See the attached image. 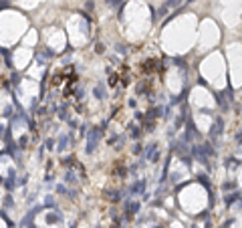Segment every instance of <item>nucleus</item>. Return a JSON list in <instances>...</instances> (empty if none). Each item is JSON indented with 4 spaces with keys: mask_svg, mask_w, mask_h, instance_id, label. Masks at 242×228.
<instances>
[{
    "mask_svg": "<svg viewBox=\"0 0 242 228\" xmlns=\"http://www.w3.org/2000/svg\"><path fill=\"white\" fill-rule=\"evenodd\" d=\"M99 139H101V131L99 129H91L89 131V137H87V153H93L95 149H97V143H99Z\"/></svg>",
    "mask_w": 242,
    "mask_h": 228,
    "instance_id": "nucleus-1",
    "label": "nucleus"
},
{
    "mask_svg": "<svg viewBox=\"0 0 242 228\" xmlns=\"http://www.w3.org/2000/svg\"><path fill=\"white\" fill-rule=\"evenodd\" d=\"M143 188H145V182H137L131 186V194H139V192H143Z\"/></svg>",
    "mask_w": 242,
    "mask_h": 228,
    "instance_id": "nucleus-2",
    "label": "nucleus"
},
{
    "mask_svg": "<svg viewBox=\"0 0 242 228\" xmlns=\"http://www.w3.org/2000/svg\"><path fill=\"white\" fill-rule=\"evenodd\" d=\"M65 145H67V135H61V137H59V145H57V151H63V149H65Z\"/></svg>",
    "mask_w": 242,
    "mask_h": 228,
    "instance_id": "nucleus-3",
    "label": "nucleus"
},
{
    "mask_svg": "<svg viewBox=\"0 0 242 228\" xmlns=\"http://www.w3.org/2000/svg\"><path fill=\"white\" fill-rule=\"evenodd\" d=\"M95 97H97V99H105V91H103V85H97V87H95Z\"/></svg>",
    "mask_w": 242,
    "mask_h": 228,
    "instance_id": "nucleus-4",
    "label": "nucleus"
},
{
    "mask_svg": "<svg viewBox=\"0 0 242 228\" xmlns=\"http://www.w3.org/2000/svg\"><path fill=\"white\" fill-rule=\"evenodd\" d=\"M55 220L59 222L61 220V214H48V222H55Z\"/></svg>",
    "mask_w": 242,
    "mask_h": 228,
    "instance_id": "nucleus-5",
    "label": "nucleus"
},
{
    "mask_svg": "<svg viewBox=\"0 0 242 228\" xmlns=\"http://www.w3.org/2000/svg\"><path fill=\"white\" fill-rule=\"evenodd\" d=\"M178 4H180V0H169L165 6H167V8H171V6H178Z\"/></svg>",
    "mask_w": 242,
    "mask_h": 228,
    "instance_id": "nucleus-6",
    "label": "nucleus"
},
{
    "mask_svg": "<svg viewBox=\"0 0 242 228\" xmlns=\"http://www.w3.org/2000/svg\"><path fill=\"white\" fill-rule=\"evenodd\" d=\"M107 2H109V4L113 6V4H117V2H121V0H107Z\"/></svg>",
    "mask_w": 242,
    "mask_h": 228,
    "instance_id": "nucleus-7",
    "label": "nucleus"
}]
</instances>
